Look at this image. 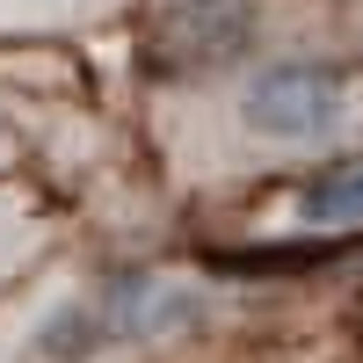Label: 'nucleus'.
<instances>
[{"label":"nucleus","mask_w":363,"mask_h":363,"mask_svg":"<svg viewBox=\"0 0 363 363\" xmlns=\"http://www.w3.org/2000/svg\"><path fill=\"white\" fill-rule=\"evenodd\" d=\"M240 116H247V131L277 138V145L327 138L349 116V73L327 66V58H277V66H262L247 80Z\"/></svg>","instance_id":"1"},{"label":"nucleus","mask_w":363,"mask_h":363,"mask_svg":"<svg viewBox=\"0 0 363 363\" xmlns=\"http://www.w3.org/2000/svg\"><path fill=\"white\" fill-rule=\"evenodd\" d=\"M247 0H189L174 22H167V51L174 58H203V66H218V58H233L240 44H247Z\"/></svg>","instance_id":"2"},{"label":"nucleus","mask_w":363,"mask_h":363,"mask_svg":"<svg viewBox=\"0 0 363 363\" xmlns=\"http://www.w3.org/2000/svg\"><path fill=\"white\" fill-rule=\"evenodd\" d=\"M298 218L306 225H363V160H335L298 189Z\"/></svg>","instance_id":"3"}]
</instances>
